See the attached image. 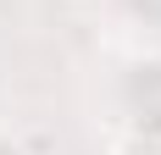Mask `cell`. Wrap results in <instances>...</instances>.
<instances>
[{
    "label": "cell",
    "mask_w": 161,
    "mask_h": 155,
    "mask_svg": "<svg viewBox=\"0 0 161 155\" xmlns=\"http://www.w3.org/2000/svg\"><path fill=\"white\" fill-rule=\"evenodd\" d=\"M0 155H28V150H22V139H11V133H0Z\"/></svg>",
    "instance_id": "cell-1"
}]
</instances>
